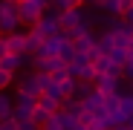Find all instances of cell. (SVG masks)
Wrapping results in <instances>:
<instances>
[{
  "label": "cell",
  "mask_w": 133,
  "mask_h": 130,
  "mask_svg": "<svg viewBox=\"0 0 133 130\" xmlns=\"http://www.w3.org/2000/svg\"><path fill=\"white\" fill-rule=\"evenodd\" d=\"M0 130H17V121H15V119H6V121H0Z\"/></svg>",
  "instance_id": "cell-20"
},
{
  "label": "cell",
  "mask_w": 133,
  "mask_h": 130,
  "mask_svg": "<svg viewBox=\"0 0 133 130\" xmlns=\"http://www.w3.org/2000/svg\"><path fill=\"white\" fill-rule=\"evenodd\" d=\"M119 84H122V78H113V75H96V81H93V90L98 93V95H116L119 93Z\"/></svg>",
  "instance_id": "cell-4"
},
{
  "label": "cell",
  "mask_w": 133,
  "mask_h": 130,
  "mask_svg": "<svg viewBox=\"0 0 133 130\" xmlns=\"http://www.w3.org/2000/svg\"><path fill=\"white\" fill-rule=\"evenodd\" d=\"M41 130H64V124H61V116H58V113H52L46 121L41 124Z\"/></svg>",
  "instance_id": "cell-15"
},
{
  "label": "cell",
  "mask_w": 133,
  "mask_h": 130,
  "mask_svg": "<svg viewBox=\"0 0 133 130\" xmlns=\"http://www.w3.org/2000/svg\"><path fill=\"white\" fill-rule=\"evenodd\" d=\"M113 46H116L113 32H101V35H96V49H98V55H110V52H113Z\"/></svg>",
  "instance_id": "cell-8"
},
{
  "label": "cell",
  "mask_w": 133,
  "mask_h": 130,
  "mask_svg": "<svg viewBox=\"0 0 133 130\" xmlns=\"http://www.w3.org/2000/svg\"><path fill=\"white\" fill-rule=\"evenodd\" d=\"M15 3H17V0H15Z\"/></svg>",
  "instance_id": "cell-25"
},
{
  "label": "cell",
  "mask_w": 133,
  "mask_h": 130,
  "mask_svg": "<svg viewBox=\"0 0 133 130\" xmlns=\"http://www.w3.org/2000/svg\"><path fill=\"white\" fill-rule=\"evenodd\" d=\"M20 17H17V3L15 0H0V35L17 32Z\"/></svg>",
  "instance_id": "cell-1"
},
{
  "label": "cell",
  "mask_w": 133,
  "mask_h": 130,
  "mask_svg": "<svg viewBox=\"0 0 133 130\" xmlns=\"http://www.w3.org/2000/svg\"><path fill=\"white\" fill-rule=\"evenodd\" d=\"M6 55V35H0V58Z\"/></svg>",
  "instance_id": "cell-23"
},
{
  "label": "cell",
  "mask_w": 133,
  "mask_h": 130,
  "mask_svg": "<svg viewBox=\"0 0 133 130\" xmlns=\"http://www.w3.org/2000/svg\"><path fill=\"white\" fill-rule=\"evenodd\" d=\"M6 52L9 55H26V32H9L6 35Z\"/></svg>",
  "instance_id": "cell-5"
},
{
  "label": "cell",
  "mask_w": 133,
  "mask_h": 130,
  "mask_svg": "<svg viewBox=\"0 0 133 130\" xmlns=\"http://www.w3.org/2000/svg\"><path fill=\"white\" fill-rule=\"evenodd\" d=\"M43 9L38 3H32V0H20L17 3V17H20V23H26V26H35L38 20H41Z\"/></svg>",
  "instance_id": "cell-3"
},
{
  "label": "cell",
  "mask_w": 133,
  "mask_h": 130,
  "mask_svg": "<svg viewBox=\"0 0 133 130\" xmlns=\"http://www.w3.org/2000/svg\"><path fill=\"white\" fill-rule=\"evenodd\" d=\"M113 64H119V67H124V61H127V46H113V52L107 55Z\"/></svg>",
  "instance_id": "cell-14"
},
{
  "label": "cell",
  "mask_w": 133,
  "mask_h": 130,
  "mask_svg": "<svg viewBox=\"0 0 133 130\" xmlns=\"http://www.w3.org/2000/svg\"><path fill=\"white\" fill-rule=\"evenodd\" d=\"M15 81V72H6V70H0V93L9 90V84Z\"/></svg>",
  "instance_id": "cell-18"
},
{
  "label": "cell",
  "mask_w": 133,
  "mask_h": 130,
  "mask_svg": "<svg viewBox=\"0 0 133 130\" xmlns=\"http://www.w3.org/2000/svg\"><path fill=\"white\" fill-rule=\"evenodd\" d=\"M49 9L52 12H70V9H81V0H49Z\"/></svg>",
  "instance_id": "cell-12"
},
{
  "label": "cell",
  "mask_w": 133,
  "mask_h": 130,
  "mask_svg": "<svg viewBox=\"0 0 133 130\" xmlns=\"http://www.w3.org/2000/svg\"><path fill=\"white\" fill-rule=\"evenodd\" d=\"M58 58L64 61V64H70L72 58H75V49H72V43H70V38H66V43L61 46V52H58Z\"/></svg>",
  "instance_id": "cell-16"
},
{
  "label": "cell",
  "mask_w": 133,
  "mask_h": 130,
  "mask_svg": "<svg viewBox=\"0 0 133 130\" xmlns=\"http://www.w3.org/2000/svg\"><path fill=\"white\" fill-rule=\"evenodd\" d=\"M17 3H20V0H17ZM32 3H38V6L43 9V12H46V9H49V0H32Z\"/></svg>",
  "instance_id": "cell-22"
},
{
  "label": "cell",
  "mask_w": 133,
  "mask_h": 130,
  "mask_svg": "<svg viewBox=\"0 0 133 130\" xmlns=\"http://www.w3.org/2000/svg\"><path fill=\"white\" fill-rule=\"evenodd\" d=\"M101 104H104V95H98L96 90H90V93L81 98V110H87V113H101Z\"/></svg>",
  "instance_id": "cell-7"
},
{
  "label": "cell",
  "mask_w": 133,
  "mask_h": 130,
  "mask_svg": "<svg viewBox=\"0 0 133 130\" xmlns=\"http://www.w3.org/2000/svg\"><path fill=\"white\" fill-rule=\"evenodd\" d=\"M130 6H133V0H119V15H124Z\"/></svg>",
  "instance_id": "cell-21"
},
{
  "label": "cell",
  "mask_w": 133,
  "mask_h": 130,
  "mask_svg": "<svg viewBox=\"0 0 133 130\" xmlns=\"http://www.w3.org/2000/svg\"><path fill=\"white\" fill-rule=\"evenodd\" d=\"M70 43H72L75 52H87V49L96 46V32H87V35H81V38H75V40H70Z\"/></svg>",
  "instance_id": "cell-9"
},
{
  "label": "cell",
  "mask_w": 133,
  "mask_h": 130,
  "mask_svg": "<svg viewBox=\"0 0 133 130\" xmlns=\"http://www.w3.org/2000/svg\"><path fill=\"white\" fill-rule=\"evenodd\" d=\"M12 110H15V98L3 90V93H0V121L12 119Z\"/></svg>",
  "instance_id": "cell-11"
},
{
  "label": "cell",
  "mask_w": 133,
  "mask_h": 130,
  "mask_svg": "<svg viewBox=\"0 0 133 130\" xmlns=\"http://www.w3.org/2000/svg\"><path fill=\"white\" fill-rule=\"evenodd\" d=\"M32 29H35L41 38H52V35H58V32H61V26H58V12L46 9V12L41 15V20H38Z\"/></svg>",
  "instance_id": "cell-2"
},
{
  "label": "cell",
  "mask_w": 133,
  "mask_h": 130,
  "mask_svg": "<svg viewBox=\"0 0 133 130\" xmlns=\"http://www.w3.org/2000/svg\"><path fill=\"white\" fill-rule=\"evenodd\" d=\"M58 93H61V98H75V78L61 81L58 84Z\"/></svg>",
  "instance_id": "cell-13"
},
{
  "label": "cell",
  "mask_w": 133,
  "mask_h": 130,
  "mask_svg": "<svg viewBox=\"0 0 133 130\" xmlns=\"http://www.w3.org/2000/svg\"><path fill=\"white\" fill-rule=\"evenodd\" d=\"M23 58L26 55H3V58H0V70H6V72H17L20 70V64H23Z\"/></svg>",
  "instance_id": "cell-10"
},
{
  "label": "cell",
  "mask_w": 133,
  "mask_h": 130,
  "mask_svg": "<svg viewBox=\"0 0 133 130\" xmlns=\"http://www.w3.org/2000/svg\"><path fill=\"white\" fill-rule=\"evenodd\" d=\"M46 75L52 78V84H61V81H66V78H70L66 67H58V70H52V72H46Z\"/></svg>",
  "instance_id": "cell-17"
},
{
  "label": "cell",
  "mask_w": 133,
  "mask_h": 130,
  "mask_svg": "<svg viewBox=\"0 0 133 130\" xmlns=\"http://www.w3.org/2000/svg\"><path fill=\"white\" fill-rule=\"evenodd\" d=\"M81 3H93V6H98V0H81Z\"/></svg>",
  "instance_id": "cell-24"
},
{
  "label": "cell",
  "mask_w": 133,
  "mask_h": 130,
  "mask_svg": "<svg viewBox=\"0 0 133 130\" xmlns=\"http://www.w3.org/2000/svg\"><path fill=\"white\" fill-rule=\"evenodd\" d=\"M122 70H124L127 78H133V52H130V49H127V61H124V67H122Z\"/></svg>",
  "instance_id": "cell-19"
},
{
  "label": "cell",
  "mask_w": 133,
  "mask_h": 130,
  "mask_svg": "<svg viewBox=\"0 0 133 130\" xmlns=\"http://www.w3.org/2000/svg\"><path fill=\"white\" fill-rule=\"evenodd\" d=\"M17 93L20 95H41V87H38V78H35V72H29V75H23L20 78V84H17Z\"/></svg>",
  "instance_id": "cell-6"
}]
</instances>
